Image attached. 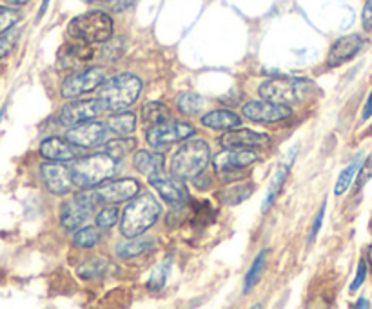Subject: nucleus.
Returning <instances> with one entry per match:
<instances>
[{
    "mask_svg": "<svg viewBox=\"0 0 372 309\" xmlns=\"http://www.w3.org/2000/svg\"><path fill=\"white\" fill-rule=\"evenodd\" d=\"M294 153H296V148L290 149V153H287V158H285L280 166H278V169H276L274 179H272V182H271V188H269V191H267V199L263 200L262 211H267V209H269V206L274 202L278 193H280V190L284 188L285 179H287V175H289V171H290V166H293Z\"/></svg>",
    "mask_w": 372,
    "mask_h": 309,
    "instance_id": "21",
    "label": "nucleus"
},
{
    "mask_svg": "<svg viewBox=\"0 0 372 309\" xmlns=\"http://www.w3.org/2000/svg\"><path fill=\"white\" fill-rule=\"evenodd\" d=\"M371 115H372V91H371V95H369V98H367V104H365V107H363L362 119L367 120Z\"/></svg>",
    "mask_w": 372,
    "mask_h": 309,
    "instance_id": "42",
    "label": "nucleus"
},
{
    "mask_svg": "<svg viewBox=\"0 0 372 309\" xmlns=\"http://www.w3.org/2000/svg\"><path fill=\"white\" fill-rule=\"evenodd\" d=\"M242 113L245 119L253 120V122H280L290 115V107L285 104H276L269 100H253L247 102L242 106Z\"/></svg>",
    "mask_w": 372,
    "mask_h": 309,
    "instance_id": "13",
    "label": "nucleus"
},
{
    "mask_svg": "<svg viewBox=\"0 0 372 309\" xmlns=\"http://www.w3.org/2000/svg\"><path fill=\"white\" fill-rule=\"evenodd\" d=\"M169 268H171L169 260L162 264V266H158V268L153 271L151 278L147 280V289H151V291L162 289V287H164V284H166L167 275H169Z\"/></svg>",
    "mask_w": 372,
    "mask_h": 309,
    "instance_id": "37",
    "label": "nucleus"
},
{
    "mask_svg": "<svg viewBox=\"0 0 372 309\" xmlns=\"http://www.w3.org/2000/svg\"><path fill=\"white\" fill-rule=\"evenodd\" d=\"M254 193V186L251 182H235V184L226 186L216 193V199L226 206H236L247 200Z\"/></svg>",
    "mask_w": 372,
    "mask_h": 309,
    "instance_id": "22",
    "label": "nucleus"
},
{
    "mask_svg": "<svg viewBox=\"0 0 372 309\" xmlns=\"http://www.w3.org/2000/svg\"><path fill=\"white\" fill-rule=\"evenodd\" d=\"M191 213H193L194 224H202V226L211 224V222L215 220V215H216V211L211 208V204L209 202H194L193 211Z\"/></svg>",
    "mask_w": 372,
    "mask_h": 309,
    "instance_id": "35",
    "label": "nucleus"
},
{
    "mask_svg": "<svg viewBox=\"0 0 372 309\" xmlns=\"http://www.w3.org/2000/svg\"><path fill=\"white\" fill-rule=\"evenodd\" d=\"M140 119H142V124L149 130L153 126L164 124V122L173 120V115H171L169 107L164 106L162 102H149V104H146L140 110Z\"/></svg>",
    "mask_w": 372,
    "mask_h": 309,
    "instance_id": "24",
    "label": "nucleus"
},
{
    "mask_svg": "<svg viewBox=\"0 0 372 309\" xmlns=\"http://www.w3.org/2000/svg\"><path fill=\"white\" fill-rule=\"evenodd\" d=\"M4 2L10 6H24V4H28L29 0H4Z\"/></svg>",
    "mask_w": 372,
    "mask_h": 309,
    "instance_id": "45",
    "label": "nucleus"
},
{
    "mask_svg": "<svg viewBox=\"0 0 372 309\" xmlns=\"http://www.w3.org/2000/svg\"><path fill=\"white\" fill-rule=\"evenodd\" d=\"M100 231L97 227H82V229L77 231L73 242L77 248H84V250H89V248H95V246L100 242Z\"/></svg>",
    "mask_w": 372,
    "mask_h": 309,
    "instance_id": "31",
    "label": "nucleus"
},
{
    "mask_svg": "<svg viewBox=\"0 0 372 309\" xmlns=\"http://www.w3.org/2000/svg\"><path fill=\"white\" fill-rule=\"evenodd\" d=\"M313 91L311 80L305 79H271L258 88V93L263 100L276 102V104H298L309 97V93Z\"/></svg>",
    "mask_w": 372,
    "mask_h": 309,
    "instance_id": "6",
    "label": "nucleus"
},
{
    "mask_svg": "<svg viewBox=\"0 0 372 309\" xmlns=\"http://www.w3.org/2000/svg\"><path fill=\"white\" fill-rule=\"evenodd\" d=\"M104 82H106V71L100 68H88V70H82L68 77L60 86V95L62 98L71 100V98L82 97L86 93L100 88Z\"/></svg>",
    "mask_w": 372,
    "mask_h": 309,
    "instance_id": "8",
    "label": "nucleus"
},
{
    "mask_svg": "<svg viewBox=\"0 0 372 309\" xmlns=\"http://www.w3.org/2000/svg\"><path fill=\"white\" fill-rule=\"evenodd\" d=\"M138 191H140V184L134 179H118L98 186L95 193H97L98 202L120 204L134 199Z\"/></svg>",
    "mask_w": 372,
    "mask_h": 309,
    "instance_id": "11",
    "label": "nucleus"
},
{
    "mask_svg": "<svg viewBox=\"0 0 372 309\" xmlns=\"http://www.w3.org/2000/svg\"><path fill=\"white\" fill-rule=\"evenodd\" d=\"M142 93V80L134 75H116L115 79L102 84L98 100L102 102L104 110L124 111L131 107L138 100Z\"/></svg>",
    "mask_w": 372,
    "mask_h": 309,
    "instance_id": "4",
    "label": "nucleus"
},
{
    "mask_svg": "<svg viewBox=\"0 0 372 309\" xmlns=\"http://www.w3.org/2000/svg\"><path fill=\"white\" fill-rule=\"evenodd\" d=\"M133 166L138 173L146 175L147 179L158 171H164V157L160 153L151 151H138L133 158Z\"/></svg>",
    "mask_w": 372,
    "mask_h": 309,
    "instance_id": "25",
    "label": "nucleus"
},
{
    "mask_svg": "<svg viewBox=\"0 0 372 309\" xmlns=\"http://www.w3.org/2000/svg\"><path fill=\"white\" fill-rule=\"evenodd\" d=\"M15 40H17V37H15L13 33H4V35H0V60L10 55L11 50H13L15 46Z\"/></svg>",
    "mask_w": 372,
    "mask_h": 309,
    "instance_id": "38",
    "label": "nucleus"
},
{
    "mask_svg": "<svg viewBox=\"0 0 372 309\" xmlns=\"http://www.w3.org/2000/svg\"><path fill=\"white\" fill-rule=\"evenodd\" d=\"M356 308H369L367 299H359L358 302H356Z\"/></svg>",
    "mask_w": 372,
    "mask_h": 309,
    "instance_id": "46",
    "label": "nucleus"
},
{
    "mask_svg": "<svg viewBox=\"0 0 372 309\" xmlns=\"http://www.w3.org/2000/svg\"><path fill=\"white\" fill-rule=\"evenodd\" d=\"M98 199L95 190L93 191H80L73 199L65 200L60 208V222L68 231H75L86 224L91 213L98 206Z\"/></svg>",
    "mask_w": 372,
    "mask_h": 309,
    "instance_id": "7",
    "label": "nucleus"
},
{
    "mask_svg": "<svg viewBox=\"0 0 372 309\" xmlns=\"http://www.w3.org/2000/svg\"><path fill=\"white\" fill-rule=\"evenodd\" d=\"M362 166H363V153H358V157L354 158L349 166L341 171L340 176H338V182H336V188H334L336 197H341L343 193H347V190H349L350 184H352L354 176H356V173L362 169Z\"/></svg>",
    "mask_w": 372,
    "mask_h": 309,
    "instance_id": "28",
    "label": "nucleus"
},
{
    "mask_svg": "<svg viewBox=\"0 0 372 309\" xmlns=\"http://www.w3.org/2000/svg\"><path fill=\"white\" fill-rule=\"evenodd\" d=\"M107 126L113 133L120 135V137H129L137 130V115L131 111H124V113H116L111 115L107 120Z\"/></svg>",
    "mask_w": 372,
    "mask_h": 309,
    "instance_id": "27",
    "label": "nucleus"
},
{
    "mask_svg": "<svg viewBox=\"0 0 372 309\" xmlns=\"http://www.w3.org/2000/svg\"><path fill=\"white\" fill-rule=\"evenodd\" d=\"M209 158H211V151L206 140H187L171 157L169 173L182 180H194L196 176L203 175Z\"/></svg>",
    "mask_w": 372,
    "mask_h": 309,
    "instance_id": "1",
    "label": "nucleus"
},
{
    "mask_svg": "<svg viewBox=\"0 0 372 309\" xmlns=\"http://www.w3.org/2000/svg\"><path fill=\"white\" fill-rule=\"evenodd\" d=\"M365 277H367V262L365 260H359L358 264V271H356V278L350 284V291H358L362 287V284L365 282Z\"/></svg>",
    "mask_w": 372,
    "mask_h": 309,
    "instance_id": "39",
    "label": "nucleus"
},
{
    "mask_svg": "<svg viewBox=\"0 0 372 309\" xmlns=\"http://www.w3.org/2000/svg\"><path fill=\"white\" fill-rule=\"evenodd\" d=\"M269 137L262 133H256V131L251 130H231L229 133H226L220 139L222 146L224 148H256V146H263L267 144Z\"/></svg>",
    "mask_w": 372,
    "mask_h": 309,
    "instance_id": "20",
    "label": "nucleus"
},
{
    "mask_svg": "<svg viewBox=\"0 0 372 309\" xmlns=\"http://www.w3.org/2000/svg\"><path fill=\"white\" fill-rule=\"evenodd\" d=\"M162 206L153 195H140L138 199H133L127 204V208L122 215V224H120L122 235L127 236V239L144 235L158 220Z\"/></svg>",
    "mask_w": 372,
    "mask_h": 309,
    "instance_id": "3",
    "label": "nucleus"
},
{
    "mask_svg": "<svg viewBox=\"0 0 372 309\" xmlns=\"http://www.w3.org/2000/svg\"><path fill=\"white\" fill-rule=\"evenodd\" d=\"M47 4H49V0H44V2H42V10H40V15H44V11H46Z\"/></svg>",
    "mask_w": 372,
    "mask_h": 309,
    "instance_id": "47",
    "label": "nucleus"
},
{
    "mask_svg": "<svg viewBox=\"0 0 372 309\" xmlns=\"http://www.w3.org/2000/svg\"><path fill=\"white\" fill-rule=\"evenodd\" d=\"M155 248V242L147 239H137V236H131L125 242H120L116 246V255L122 257V259H133L138 255H144L147 251H151Z\"/></svg>",
    "mask_w": 372,
    "mask_h": 309,
    "instance_id": "26",
    "label": "nucleus"
},
{
    "mask_svg": "<svg viewBox=\"0 0 372 309\" xmlns=\"http://www.w3.org/2000/svg\"><path fill=\"white\" fill-rule=\"evenodd\" d=\"M202 124L211 130H235L242 124V120L236 113L227 110L209 111L207 115L202 116Z\"/></svg>",
    "mask_w": 372,
    "mask_h": 309,
    "instance_id": "23",
    "label": "nucleus"
},
{
    "mask_svg": "<svg viewBox=\"0 0 372 309\" xmlns=\"http://www.w3.org/2000/svg\"><path fill=\"white\" fill-rule=\"evenodd\" d=\"M93 47L91 44H86V42L73 40L65 44L59 53V64L62 70H71V68H79L84 62L93 59Z\"/></svg>",
    "mask_w": 372,
    "mask_h": 309,
    "instance_id": "19",
    "label": "nucleus"
},
{
    "mask_svg": "<svg viewBox=\"0 0 372 309\" xmlns=\"http://www.w3.org/2000/svg\"><path fill=\"white\" fill-rule=\"evenodd\" d=\"M84 2H86V4H106V6H109L113 0H84Z\"/></svg>",
    "mask_w": 372,
    "mask_h": 309,
    "instance_id": "44",
    "label": "nucleus"
},
{
    "mask_svg": "<svg viewBox=\"0 0 372 309\" xmlns=\"http://www.w3.org/2000/svg\"><path fill=\"white\" fill-rule=\"evenodd\" d=\"M102 111H104V106L98 98L97 100H75L62 107L59 122L65 128H71V126H79L82 122L97 119Z\"/></svg>",
    "mask_w": 372,
    "mask_h": 309,
    "instance_id": "12",
    "label": "nucleus"
},
{
    "mask_svg": "<svg viewBox=\"0 0 372 309\" xmlns=\"http://www.w3.org/2000/svg\"><path fill=\"white\" fill-rule=\"evenodd\" d=\"M265 257H267V250H263V251H260L256 259H254L253 266H251V269H249L247 275H245L244 293H249V291H251L254 286H256V282L260 280L262 269H263V266H265Z\"/></svg>",
    "mask_w": 372,
    "mask_h": 309,
    "instance_id": "30",
    "label": "nucleus"
},
{
    "mask_svg": "<svg viewBox=\"0 0 372 309\" xmlns=\"http://www.w3.org/2000/svg\"><path fill=\"white\" fill-rule=\"evenodd\" d=\"M107 268H109L107 260L93 259V260H89V262H86V264H82V266H80L79 275L82 278H95V277H100L102 273L106 271Z\"/></svg>",
    "mask_w": 372,
    "mask_h": 309,
    "instance_id": "36",
    "label": "nucleus"
},
{
    "mask_svg": "<svg viewBox=\"0 0 372 309\" xmlns=\"http://www.w3.org/2000/svg\"><path fill=\"white\" fill-rule=\"evenodd\" d=\"M365 262H367L369 271L372 273V246H369L367 251H365Z\"/></svg>",
    "mask_w": 372,
    "mask_h": 309,
    "instance_id": "43",
    "label": "nucleus"
},
{
    "mask_svg": "<svg viewBox=\"0 0 372 309\" xmlns=\"http://www.w3.org/2000/svg\"><path fill=\"white\" fill-rule=\"evenodd\" d=\"M69 171H71V179H73L75 186H79L82 190H91L95 186L109 180L111 176H115L116 158L102 151L97 155L77 158L69 166Z\"/></svg>",
    "mask_w": 372,
    "mask_h": 309,
    "instance_id": "2",
    "label": "nucleus"
},
{
    "mask_svg": "<svg viewBox=\"0 0 372 309\" xmlns=\"http://www.w3.org/2000/svg\"><path fill=\"white\" fill-rule=\"evenodd\" d=\"M68 35L71 40L86 44H104L113 37V20L107 13L97 10L75 17L68 26Z\"/></svg>",
    "mask_w": 372,
    "mask_h": 309,
    "instance_id": "5",
    "label": "nucleus"
},
{
    "mask_svg": "<svg viewBox=\"0 0 372 309\" xmlns=\"http://www.w3.org/2000/svg\"><path fill=\"white\" fill-rule=\"evenodd\" d=\"M256 160L258 155L254 151L244 148H226L224 151L216 153L212 158V166L220 173H231L236 169H245Z\"/></svg>",
    "mask_w": 372,
    "mask_h": 309,
    "instance_id": "16",
    "label": "nucleus"
},
{
    "mask_svg": "<svg viewBox=\"0 0 372 309\" xmlns=\"http://www.w3.org/2000/svg\"><path fill=\"white\" fill-rule=\"evenodd\" d=\"M153 188L158 191L162 199L166 202L173 204V206H182V204L189 202V191L184 186L182 179L175 175H166L164 171H158L155 175L149 176Z\"/></svg>",
    "mask_w": 372,
    "mask_h": 309,
    "instance_id": "10",
    "label": "nucleus"
},
{
    "mask_svg": "<svg viewBox=\"0 0 372 309\" xmlns=\"http://www.w3.org/2000/svg\"><path fill=\"white\" fill-rule=\"evenodd\" d=\"M196 133L194 128L187 122H176V120H169V122H164V124L153 126L149 128L146 133V139L149 142V146L153 148L162 149L167 148L171 144L180 142V140H185L189 137H193Z\"/></svg>",
    "mask_w": 372,
    "mask_h": 309,
    "instance_id": "9",
    "label": "nucleus"
},
{
    "mask_svg": "<svg viewBox=\"0 0 372 309\" xmlns=\"http://www.w3.org/2000/svg\"><path fill=\"white\" fill-rule=\"evenodd\" d=\"M134 149V140L133 139H118V140H109V142L102 148V151L111 155L113 158H122L125 157L129 151Z\"/></svg>",
    "mask_w": 372,
    "mask_h": 309,
    "instance_id": "32",
    "label": "nucleus"
},
{
    "mask_svg": "<svg viewBox=\"0 0 372 309\" xmlns=\"http://www.w3.org/2000/svg\"><path fill=\"white\" fill-rule=\"evenodd\" d=\"M107 128L102 122H82V124L75 126L65 133V139L69 142H73L75 146H79L82 149L95 148L98 144L106 140Z\"/></svg>",
    "mask_w": 372,
    "mask_h": 309,
    "instance_id": "17",
    "label": "nucleus"
},
{
    "mask_svg": "<svg viewBox=\"0 0 372 309\" xmlns=\"http://www.w3.org/2000/svg\"><path fill=\"white\" fill-rule=\"evenodd\" d=\"M176 106H178L180 113L182 115L193 116L198 115L203 107V98L194 95V93H182L178 97V102H176Z\"/></svg>",
    "mask_w": 372,
    "mask_h": 309,
    "instance_id": "29",
    "label": "nucleus"
},
{
    "mask_svg": "<svg viewBox=\"0 0 372 309\" xmlns=\"http://www.w3.org/2000/svg\"><path fill=\"white\" fill-rule=\"evenodd\" d=\"M323 215H325V202L322 204V208H320V211H318V217H316V220H314V226H313V231H311V236H309V242H313V240L316 239L318 231H320V227H322Z\"/></svg>",
    "mask_w": 372,
    "mask_h": 309,
    "instance_id": "41",
    "label": "nucleus"
},
{
    "mask_svg": "<svg viewBox=\"0 0 372 309\" xmlns=\"http://www.w3.org/2000/svg\"><path fill=\"white\" fill-rule=\"evenodd\" d=\"M97 222V227L100 229H111L118 222V209H116V204H109L104 209L98 211V215L95 217Z\"/></svg>",
    "mask_w": 372,
    "mask_h": 309,
    "instance_id": "34",
    "label": "nucleus"
},
{
    "mask_svg": "<svg viewBox=\"0 0 372 309\" xmlns=\"http://www.w3.org/2000/svg\"><path fill=\"white\" fill-rule=\"evenodd\" d=\"M80 151H82V148L75 146L68 139L62 140L59 137H51V139H46L40 144V155L51 162L77 160Z\"/></svg>",
    "mask_w": 372,
    "mask_h": 309,
    "instance_id": "18",
    "label": "nucleus"
},
{
    "mask_svg": "<svg viewBox=\"0 0 372 309\" xmlns=\"http://www.w3.org/2000/svg\"><path fill=\"white\" fill-rule=\"evenodd\" d=\"M22 19V13L19 10L8 8V6H0V35L10 31L15 24H19Z\"/></svg>",
    "mask_w": 372,
    "mask_h": 309,
    "instance_id": "33",
    "label": "nucleus"
},
{
    "mask_svg": "<svg viewBox=\"0 0 372 309\" xmlns=\"http://www.w3.org/2000/svg\"><path fill=\"white\" fill-rule=\"evenodd\" d=\"M362 24L365 31H371L372 29V0H367L365 6H363L362 13Z\"/></svg>",
    "mask_w": 372,
    "mask_h": 309,
    "instance_id": "40",
    "label": "nucleus"
},
{
    "mask_svg": "<svg viewBox=\"0 0 372 309\" xmlns=\"http://www.w3.org/2000/svg\"><path fill=\"white\" fill-rule=\"evenodd\" d=\"M365 44H367V40L359 37V35H347V37L338 38L331 46V50H329L327 68L334 70V68H340V66L350 62L365 47Z\"/></svg>",
    "mask_w": 372,
    "mask_h": 309,
    "instance_id": "14",
    "label": "nucleus"
},
{
    "mask_svg": "<svg viewBox=\"0 0 372 309\" xmlns=\"http://www.w3.org/2000/svg\"><path fill=\"white\" fill-rule=\"evenodd\" d=\"M40 176L46 190L53 195H68L75 188L69 167L62 166L59 162L44 164L40 167Z\"/></svg>",
    "mask_w": 372,
    "mask_h": 309,
    "instance_id": "15",
    "label": "nucleus"
}]
</instances>
